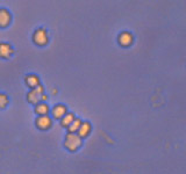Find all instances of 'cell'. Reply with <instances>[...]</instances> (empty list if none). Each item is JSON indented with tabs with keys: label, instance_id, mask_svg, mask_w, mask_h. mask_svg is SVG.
I'll return each mask as SVG.
<instances>
[{
	"label": "cell",
	"instance_id": "6da1fadb",
	"mask_svg": "<svg viewBox=\"0 0 186 174\" xmlns=\"http://www.w3.org/2000/svg\"><path fill=\"white\" fill-rule=\"evenodd\" d=\"M81 144L80 137L77 136V135H73V133H70L66 137V140H65V145L66 147H69L70 150H76L79 145Z\"/></svg>",
	"mask_w": 186,
	"mask_h": 174
},
{
	"label": "cell",
	"instance_id": "7a4b0ae2",
	"mask_svg": "<svg viewBox=\"0 0 186 174\" xmlns=\"http://www.w3.org/2000/svg\"><path fill=\"white\" fill-rule=\"evenodd\" d=\"M42 93H43V89L41 86H37L35 89H33L32 92L28 94V99L30 102H37L40 101V99H42Z\"/></svg>",
	"mask_w": 186,
	"mask_h": 174
},
{
	"label": "cell",
	"instance_id": "3957f363",
	"mask_svg": "<svg viewBox=\"0 0 186 174\" xmlns=\"http://www.w3.org/2000/svg\"><path fill=\"white\" fill-rule=\"evenodd\" d=\"M34 41L36 44H40V45H44L46 43V30L40 29L37 30L34 35Z\"/></svg>",
	"mask_w": 186,
	"mask_h": 174
},
{
	"label": "cell",
	"instance_id": "277c9868",
	"mask_svg": "<svg viewBox=\"0 0 186 174\" xmlns=\"http://www.w3.org/2000/svg\"><path fill=\"white\" fill-rule=\"evenodd\" d=\"M11 21L9 13L5 9H0V27H6Z\"/></svg>",
	"mask_w": 186,
	"mask_h": 174
},
{
	"label": "cell",
	"instance_id": "5b68a950",
	"mask_svg": "<svg viewBox=\"0 0 186 174\" xmlns=\"http://www.w3.org/2000/svg\"><path fill=\"white\" fill-rule=\"evenodd\" d=\"M50 118L46 117V116H41L40 118L37 120V125L41 128V129H46V128L50 125Z\"/></svg>",
	"mask_w": 186,
	"mask_h": 174
},
{
	"label": "cell",
	"instance_id": "8992f818",
	"mask_svg": "<svg viewBox=\"0 0 186 174\" xmlns=\"http://www.w3.org/2000/svg\"><path fill=\"white\" fill-rule=\"evenodd\" d=\"M12 53V49L8 44H0V56L1 57H9Z\"/></svg>",
	"mask_w": 186,
	"mask_h": 174
},
{
	"label": "cell",
	"instance_id": "52a82bcc",
	"mask_svg": "<svg viewBox=\"0 0 186 174\" xmlns=\"http://www.w3.org/2000/svg\"><path fill=\"white\" fill-rule=\"evenodd\" d=\"M132 41H133V37H132V35L128 34V33H123L120 36V43H121L122 45H129L132 43Z\"/></svg>",
	"mask_w": 186,
	"mask_h": 174
},
{
	"label": "cell",
	"instance_id": "ba28073f",
	"mask_svg": "<svg viewBox=\"0 0 186 174\" xmlns=\"http://www.w3.org/2000/svg\"><path fill=\"white\" fill-rule=\"evenodd\" d=\"M52 114H54V116L56 118H59V117H62L65 114V108H64L63 106H56L54 108V110H52Z\"/></svg>",
	"mask_w": 186,
	"mask_h": 174
},
{
	"label": "cell",
	"instance_id": "9c48e42d",
	"mask_svg": "<svg viewBox=\"0 0 186 174\" xmlns=\"http://www.w3.org/2000/svg\"><path fill=\"white\" fill-rule=\"evenodd\" d=\"M78 131H79V136H80V137L86 136L87 133H88V131H90V124H88V123H84V124H81Z\"/></svg>",
	"mask_w": 186,
	"mask_h": 174
},
{
	"label": "cell",
	"instance_id": "30bf717a",
	"mask_svg": "<svg viewBox=\"0 0 186 174\" xmlns=\"http://www.w3.org/2000/svg\"><path fill=\"white\" fill-rule=\"evenodd\" d=\"M27 84H28V86L30 87H37L39 85V79H37V77H35V75H30L27 78Z\"/></svg>",
	"mask_w": 186,
	"mask_h": 174
},
{
	"label": "cell",
	"instance_id": "8fae6325",
	"mask_svg": "<svg viewBox=\"0 0 186 174\" xmlns=\"http://www.w3.org/2000/svg\"><path fill=\"white\" fill-rule=\"evenodd\" d=\"M81 125V123L79 120H73V122L71 123L69 125V129H70V131H77V130H79V128H80Z\"/></svg>",
	"mask_w": 186,
	"mask_h": 174
},
{
	"label": "cell",
	"instance_id": "7c38bea8",
	"mask_svg": "<svg viewBox=\"0 0 186 174\" xmlns=\"http://www.w3.org/2000/svg\"><path fill=\"white\" fill-rule=\"evenodd\" d=\"M36 113L40 114V115H46V113H48V107H46V104H39L36 107Z\"/></svg>",
	"mask_w": 186,
	"mask_h": 174
},
{
	"label": "cell",
	"instance_id": "4fadbf2b",
	"mask_svg": "<svg viewBox=\"0 0 186 174\" xmlns=\"http://www.w3.org/2000/svg\"><path fill=\"white\" fill-rule=\"evenodd\" d=\"M72 122H73V115H72V114H68V115L63 118L62 124H63V125H70Z\"/></svg>",
	"mask_w": 186,
	"mask_h": 174
},
{
	"label": "cell",
	"instance_id": "5bb4252c",
	"mask_svg": "<svg viewBox=\"0 0 186 174\" xmlns=\"http://www.w3.org/2000/svg\"><path fill=\"white\" fill-rule=\"evenodd\" d=\"M7 104V98L4 94H0V108H4Z\"/></svg>",
	"mask_w": 186,
	"mask_h": 174
}]
</instances>
